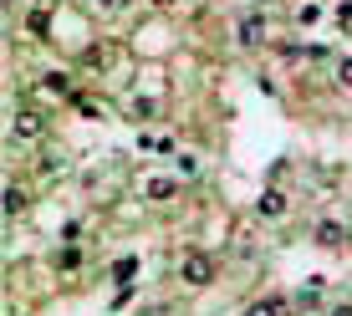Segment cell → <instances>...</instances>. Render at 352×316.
I'll return each instance as SVG.
<instances>
[{
    "label": "cell",
    "mask_w": 352,
    "mask_h": 316,
    "mask_svg": "<svg viewBox=\"0 0 352 316\" xmlns=\"http://www.w3.org/2000/svg\"><path fill=\"white\" fill-rule=\"evenodd\" d=\"M261 26H265L261 16H245V21H240V46H261Z\"/></svg>",
    "instance_id": "cell-6"
},
{
    "label": "cell",
    "mask_w": 352,
    "mask_h": 316,
    "mask_svg": "<svg viewBox=\"0 0 352 316\" xmlns=\"http://www.w3.org/2000/svg\"><path fill=\"white\" fill-rule=\"evenodd\" d=\"M143 194H148V199H174L179 184L174 179H143Z\"/></svg>",
    "instance_id": "cell-5"
},
{
    "label": "cell",
    "mask_w": 352,
    "mask_h": 316,
    "mask_svg": "<svg viewBox=\"0 0 352 316\" xmlns=\"http://www.w3.org/2000/svg\"><path fill=\"white\" fill-rule=\"evenodd\" d=\"M327 316H352V301H342V306H332Z\"/></svg>",
    "instance_id": "cell-13"
},
{
    "label": "cell",
    "mask_w": 352,
    "mask_h": 316,
    "mask_svg": "<svg viewBox=\"0 0 352 316\" xmlns=\"http://www.w3.org/2000/svg\"><path fill=\"white\" fill-rule=\"evenodd\" d=\"M261 214H265V220H281V214H286V194L265 189V194H261Z\"/></svg>",
    "instance_id": "cell-4"
},
{
    "label": "cell",
    "mask_w": 352,
    "mask_h": 316,
    "mask_svg": "<svg viewBox=\"0 0 352 316\" xmlns=\"http://www.w3.org/2000/svg\"><path fill=\"white\" fill-rule=\"evenodd\" d=\"M245 316H286V301H281V296H265V301H256Z\"/></svg>",
    "instance_id": "cell-7"
},
{
    "label": "cell",
    "mask_w": 352,
    "mask_h": 316,
    "mask_svg": "<svg viewBox=\"0 0 352 316\" xmlns=\"http://www.w3.org/2000/svg\"><path fill=\"white\" fill-rule=\"evenodd\" d=\"M21 210H26V194L10 189V194H6V214H21Z\"/></svg>",
    "instance_id": "cell-10"
},
{
    "label": "cell",
    "mask_w": 352,
    "mask_h": 316,
    "mask_svg": "<svg viewBox=\"0 0 352 316\" xmlns=\"http://www.w3.org/2000/svg\"><path fill=\"white\" fill-rule=\"evenodd\" d=\"M56 265H62V271H82V250H62V260H56Z\"/></svg>",
    "instance_id": "cell-11"
},
{
    "label": "cell",
    "mask_w": 352,
    "mask_h": 316,
    "mask_svg": "<svg viewBox=\"0 0 352 316\" xmlns=\"http://www.w3.org/2000/svg\"><path fill=\"white\" fill-rule=\"evenodd\" d=\"M16 133H21V138H41V133H46V117H41V113H16Z\"/></svg>",
    "instance_id": "cell-2"
},
{
    "label": "cell",
    "mask_w": 352,
    "mask_h": 316,
    "mask_svg": "<svg viewBox=\"0 0 352 316\" xmlns=\"http://www.w3.org/2000/svg\"><path fill=\"white\" fill-rule=\"evenodd\" d=\"M317 240H322V245H342V240H347V225H342V220H317Z\"/></svg>",
    "instance_id": "cell-3"
},
{
    "label": "cell",
    "mask_w": 352,
    "mask_h": 316,
    "mask_svg": "<svg viewBox=\"0 0 352 316\" xmlns=\"http://www.w3.org/2000/svg\"><path fill=\"white\" fill-rule=\"evenodd\" d=\"M138 275V255H123V260H113V281H133Z\"/></svg>",
    "instance_id": "cell-8"
},
{
    "label": "cell",
    "mask_w": 352,
    "mask_h": 316,
    "mask_svg": "<svg viewBox=\"0 0 352 316\" xmlns=\"http://www.w3.org/2000/svg\"><path fill=\"white\" fill-rule=\"evenodd\" d=\"M26 31H31V36H46V31H52V26H46V10H31V21H26Z\"/></svg>",
    "instance_id": "cell-9"
},
{
    "label": "cell",
    "mask_w": 352,
    "mask_h": 316,
    "mask_svg": "<svg viewBox=\"0 0 352 316\" xmlns=\"http://www.w3.org/2000/svg\"><path fill=\"white\" fill-rule=\"evenodd\" d=\"M337 87H352V56H342V62H337Z\"/></svg>",
    "instance_id": "cell-12"
},
{
    "label": "cell",
    "mask_w": 352,
    "mask_h": 316,
    "mask_svg": "<svg viewBox=\"0 0 352 316\" xmlns=\"http://www.w3.org/2000/svg\"><path fill=\"white\" fill-rule=\"evenodd\" d=\"M179 275H184V286H210L214 281V260L199 250H189L184 260H179Z\"/></svg>",
    "instance_id": "cell-1"
}]
</instances>
